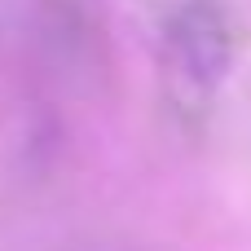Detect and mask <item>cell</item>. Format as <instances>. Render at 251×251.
<instances>
[{"label":"cell","mask_w":251,"mask_h":251,"mask_svg":"<svg viewBox=\"0 0 251 251\" xmlns=\"http://www.w3.org/2000/svg\"><path fill=\"white\" fill-rule=\"evenodd\" d=\"M238 57V22L225 0H172L159 18V84L172 115L199 128Z\"/></svg>","instance_id":"obj_1"}]
</instances>
